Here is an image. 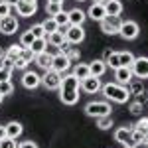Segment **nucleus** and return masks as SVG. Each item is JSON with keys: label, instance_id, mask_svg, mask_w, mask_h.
Returning a JSON list of instances; mask_svg holds the SVG:
<instances>
[{"label": "nucleus", "instance_id": "obj_7", "mask_svg": "<svg viewBox=\"0 0 148 148\" xmlns=\"http://www.w3.org/2000/svg\"><path fill=\"white\" fill-rule=\"evenodd\" d=\"M130 69H132V75H136L140 79H146L148 77V57H134Z\"/></svg>", "mask_w": 148, "mask_h": 148}, {"label": "nucleus", "instance_id": "obj_20", "mask_svg": "<svg viewBox=\"0 0 148 148\" xmlns=\"http://www.w3.org/2000/svg\"><path fill=\"white\" fill-rule=\"evenodd\" d=\"M46 40H47V44H51V46H56V47H61L67 40H65V34L63 32H53V34H47L46 36Z\"/></svg>", "mask_w": 148, "mask_h": 148}, {"label": "nucleus", "instance_id": "obj_10", "mask_svg": "<svg viewBox=\"0 0 148 148\" xmlns=\"http://www.w3.org/2000/svg\"><path fill=\"white\" fill-rule=\"evenodd\" d=\"M79 87H81L85 93H97V91L103 87V85H101V81H99V77L89 75V77H85V79L79 81Z\"/></svg>", "mask_w": 148, "mask_h": 148}, {"label": "nucleus", "instance_id": "obj_1", "mask_svg": "<svg viewBox=\"0 0 148 148\" xmlns=\"http://www.w3.org/2000/svg\"><path fill=\"white\" fill-rule=\"evenodd\" d=\"M79 79L73 75V73H69L65 77H61V85H59V99L63 105H75V103L79 101Z\"/></svg>", "mask_w": 148, "mask_h": 148}, {"label": "nucleus", "instance_id": "obj_42", "mask_svg": "<svg viewBox=\"0 0 148 148\" xmlns=\"http://www.w3.org/2000/svg\"><path fill=\"white\" fill-rule=\"evenodd\" d=\"M130 113L132 114H140L142 113V105H140V103H132V105H130Z\"/></svg>", "mask_w": 148, "mask_h": 148}, {"label": "nucleus", "instance_id": "obj_37", "mask_svg": "<svg viewBox=\"0 0 148 148\" xmlns=\"http://www.w3.org/2000/svg\"><path fill=\"white\" fill-rule=\"evenodd\" d=\"M10 4L8 2H4V0H0V18H4V16H10Z\"/></svg>", "mask_w": 148, "mask_h": 148}, {"label": "nucleus", "instance_id": "obj_30", "mask_svg": "<svg viewBox=\"0 0 148 148\" xmlns=\"http://www.w3.org/2000/svg\"><path fill=\"white\" fill-rule=\"evenodd\" d=\"M130 140L132 142H136V144H140V142H144V130H140V128H132L130 130Z\"/></svg>", "mask_w": 148, "mask_h": 148}, {"label": "nucleus", "instance_id": "obj_33", "mask_svg": "<svg viewBox=\"0 0 148 148\" xmlns=\"http://www.w3.org/2000/svg\"><path fill=\"white\" fill-rule=\"evenodd\" d=\"M12 91H14V87H12L10 81H0V93L6 97V95H12Z\"/></svg>", "mask_w": 148, "mask_h": 148}, {"label": "nucleus", "instance_id": "obj_15", "mask_svg": "<svg viewBox=\"0 0 148 148\" xmlns=\"http://www.w3.org/2000/svg\"><path fill=\"white\" fill-rule=\"evenodd\" d=\"M87 16L93 18V20H97V22H101L107 18V12H105V4H97V2H93L89 12H87Z\"/></svg>", "mask_w": 148, "mask_h": 148}, {"label": "nucleus", "instance_id": "obj_25", "mask_svg": "<svg viewBox=\"0 0 148 148\" xmlns=\"http://www.w3.org/2000/svg\"><path fill=\"white\" fill-rule=\"evenodd\" d=\"M22 51H24V47H22V46H16V44H14V46H10V47H8V51H6V59H10V61H16L18 57L22 56Z\"/></svg>", "mask_w": 148, "mask_h": 148}, {"label": "nucleus", "instance_id": "obj_9", "mask_svg": "<svg viewBox=\"0 0 148 148\" xmlns=\"http://www.w3.org/2000/svg\"><path fill=\"white\" fill-rule=\"evenodd\" d=\"M36 10H38V0H20L16 4V12L20 16H26V18L36 14Z\"/></svg>", "mask_w": 148, "mask_h": 148}, {"label": "nucleus", "instance_id": "obj_34", "mask_svg": "<svg viewBox=\"0 0 148 148\" xmlns=\"http://www.w3.org/2000/svg\"><path fill=\"white\" fill-rule=\"evenodd\" d=\"M30 32L34 34V38H46V36H47L42 24H36V26H32V30H30Z\"/></svg>", "mask_w": 148, "mask_h": 148}, {"label": "nucleus", "instance_id": "obj_40", "mask_svg": "<svg viewBox=\"0 0 148 148\" xmlns=\"http://www.w3.org/2000/svg\"><path fill=\"white\" fill-rule=\"evenodd\" d=\"M26 67H28V61H26L22 56H20L18 59H16V61H14V69H26Z\"/></svg>", "mask_w": 148, "mask_h": 148}, {"label": "nucleus", "instance_id": "obj_28", "mask_svg": "<svg viewBox=\"0 0 148 148\" xmlns=\"http://www.w3.org/2000/svg\"><path fill=\"white\" fill-rule=\"evenodd\" d=\"M97 126H99L101 130H109V128L113 126V119H111V114L99 116V119H97Z\"/></svg>", "mask_w": 148, "mask_h": 148}, {"label": "nucleus", "instance_id": "obj_18", "mask_svg": "<svg viewBox=\"0 0 148 148\" xmlns=\"http://www.w3.org/2000/svg\"><path fill=\"white\" fill-rule=\"evenodd\" d=\"M105 12H107V16H121L123 4L119 0H107L105 2Z\"/></svg>", "mask_w": 148, "mask_h": 148}, {"label": "nucleus", "instance_id": "obj_8", "mask_svg": "<svg viewBox=\"0 0 148 148\" xmlns=\"http://www.w3.org/2000/svg\"><path fill=\"white\" fill-rule=\"evenodd\" d=\"M65 40L69 44H81L85 40V30L81 26H71L69 24V28L65 30Z\"/></svg>", "mask_w": 148, "mask_h": 148}, {"label": "nucleus", "instance_id": "obj_36", "mask_svg": "<svg viewBox=\"0 0 148 148\" xmlns=\"http://www.w3.org/2000/svg\"><path fill=\"white\" fill-rule=\"evenodd\" d=\"M0 148H18V144H16V138L6 136L4 140H0Z\"/></svg>", "mask_w": 148, "mask_h": 148}, {"label": "nucleus", "instance_id": "obj_23", "mask_svg": "<svg viewBox=\"0 0 148 148\" xmlns=\"http://www.w3.org/2000/svg\"><path fill=\"white\" fill-rule=\"evenodd\" d=\"M73 75L77 77V79H85V77H89L91 73H89V63H77L75 67H73Z\"/></svg>", "mask_w": 148, "mask_h": 148}, {"label": "nucleus", "instance_id": "obj_5", "mask_svg": "<svg viewBox=\"0 0 148 148\" xmlns=\"http://www.w3.org/2000/svg\"><path fill=\"white\" fill-rule=\"evenodd\" d=\"M61 77H63V73H59V71H56V69H47L46 75L42 77V83H44L46 89H59Z\"/></svg>", "mask_w": 148, "mask_h": 148}, {"label": "nucleus", "instance_id": "obj_39", "mask_svg": "<svg viewBox=\"0 0 148 148\" xmlns=\"http://www.w3.org/2000/svg\"><path fill=\"white\" fill-rule=\"evenodd\" d=\"M22 57L26 59V61H28V63H30V61H34V59H36V53L32 51V49H30V47H24V51H22Z\"/></svg>", "mask_w": 148, "mask_h": 148}, {"label": "nucleus", "instance_id": "obj_35", "mask_svg": "<svg viewBox=\"0 0 148 148\" xmlns=\"http://www.w3.org/2000/svg\"><path fill=\"white\" fill-rule=\"evenodd\" d=\"M107 65H111L113 69H116V67H121V61H119V53H111L109 56V59H107Z\"/></svg>", "mask_w": 148, "mask_h": 148}, {"label": "nucleus", "instance_id": "obj_45", "mask_svg": "<svg viewBox=\"0 0 148 148\" xmlns=\"http://www.w3.org/2000/svg\"><path fill=\"white\" fill-rule=\"evenodd\" d=\"M111 53H113V51H111V49H105V53H103V57H105V59H103V61H105V63H107V59H109V56H111Z\"/></svg>", "mask_w": 148, "mask_h": 148}, {"label": "nucleus", "instance_id": "obj_38", "mask_svg": "<svg viewBox=\"0 0 148 148\" xmlns=\"http://www.w3.org/2000/svg\"><path fill=\"white\" fill-rule=\"evenodd\" d=\"M10 75H12V69L8 67H0V81H10Z\"/></svg>", "mask_w": 148, "mask_h": 148}, {"label": "nucleus", "instance_id": "obj_12", "mask_svg": "<svg viewBox=\"0 0 148 148\" xmlns=\"http://www.w3.org/2000/svg\"><path fill=\"white\" fill-rule=\"evenodd\" d=\"M69 65H71V59H69L65 53H57L53 56V61H51V69H56L59 73H63V71H67Z\"/></svg>", "mask_w": 148, "mask_h": 148}, {"label": "nucleus", "instance_id": "obj_41", "mask_svg": "<svg viewBox=\"0 0 148 148\" xmlns=\"http://www.w3.org/2000/svg\"><path fill=\"white\" fill-rule=\"evenodd\" d=\"M134 126H136V128H140V130H148V116H142V119H140Z\"/></svg>", "mask_w": 148, "mask_h": 148}, {"label": "nucleus", "instance_id": "obj_31", "mask_svg": "<svg viewBox=\"0 0 148 148\" xmlns=\"http://www.w3.org/2000/svg\"><path fill=\"white\" fill-rule=\"evenodd\" d=\"M42 26H44V30H46V34H53V32H57V26L56 24V20L53 18H47L46 22H42Z\"/></svg>", "mask_w": 148, "mask_h": 148}, {"label": "nucleus", "instance_id": "obj_6", "mask_svg": "<svg viewBox=\"0 0 148 148\" xmlns=\"http://www.w3.org/2000/svg\"><path fill=\"white\" fill-rule=\"evenodd\" d=\"M138 24L132 22V20H126V22L121 24V30H119V34H121V38L123 40H134V38H138Z\"/></svg>", "mask_w": 148, "mask_h": 148}, {"label": "nucleus", "instance_id": "obj_51", "mask_svg": "<svg viewBox=\"0 0 148 148\" xmlns=\"http://www.w3.org/2000/svg\"><path fill=\"white\" fill-rule=\"evenodd\" d=\"M79 2H83V0H79Z\"/></svg>", "mask_w": 148, "mask_h": 148}, {"label": "nucleus", "instance_id": "obj_47", "mask_svg": "<svg viewBox=\"0 0 148 148\" xmlns=\"http://www.w3.org/2000/svg\"><path fill=\"white\" fill-rule=\"evenodd\" d=\"M4 57H6V51H4V49H2V47H0V61H2V59H4Z\"/></svg>", "mask_w": 148, "mask_h": 148}, {"label": "nucleus", "instance_id": "obj_11", "mask_svg": "<svg viewBox=\"0 0 148 148\" xmlns=\"http://www.w3.org/2000/svg\"><path fill=\"white\" fill-rule=\"evenodd\" d=\"M16 30H18V20L14 18V16H4V18H0V32L6 36L10 34H16Z\"/></svg>", "mask_w": 148, "mask_h": 148}, {"label": "nucleus", "instance_id": "obj_50", "mask_svg": "<svg viewBox=\"0 0 148 148\" xmlns=\"http://www.w3.org/2000/svg\"><path fill=\"white\" fill-rule=\"evenodd\" d=\"M2 99H4V95H2V93H0V103H2Z\"/></svg>", "mask_w": 148, "mask_h": 148}, {"label": "nucleus", "instance_id": "obj_29", "mask_svg": "<svg viewBox=\"0 0 148 148\" xmlns=\"http://www.w3.org/2000/svg\"><path fill=\"white\" fill-rule=\"evenodd\" d=\"M34 40H36L34 34H32V32L28 30V32H24L22 38H20V46H22V47H30L32 44H34Z\"/></svg>", "mask_w": 148, "mask_h": 148}, {"label": "nucleus", "instance_id": "obj_14", "mask_svg": "<svg viewBox=\"0 0 148 148\" xmlns=\"http://www.w3.org/2000/svg\"><path fill=\"white\" fill-rule=\"evenodd\" d=\"M114 79L119 85H126L132 79V69L130 67H116L114 69Z\"/></svg>", "mask_w": 148, "mask_h": 148}, {"label": "nucleus", "instance_id": "obj_32", "mask_svg": "<svg viewBox=\"0 0 148 148\" xmlns=\"http://www.w3.org/2000/svg\"><path fill=\"white\" fill-rule=\"evenodd\" d=\"M61 10H63V8H61V4H53V2H47V6H46V12L49 14V16H56V14H59Z\"/></svg>", "mask_w": 148, "mask_h": 148}, {"label": "nucleus", "instance_id": "obj_49", "mask_svg": "<svg viewBox=\"0 0 148 148\" xmlns=\"http://www.w3.org/2000/svg\"><path fill=\"white\" fill-rule=\"evenodd\" d=\"M93 2H97V4H105L107 0H93Z\"/></svg>", "mask_w": 148, "mask_h": 148}, {"label": "nucleus", "instance_id": "obj_22", "mask_svg": "<svg viewBox=\"0 0 148 148\" xmlns=\"http://www.w3.org/2000/svg\"><path fill=\"white\" fill-rule=\"evenodd\" d=\"M22 130H24L22 125H20V123H16V121H12V123L6 125V134H8L10 138H18L20 134H22Z\"/></svg>", "mask_w": 148, "mask_h": 148}, {"label": "nucleus", "instance_id": "obj_16", "mask_svg": "<svg viewBox=\"0 0 148 148\" xmlns=\"http://www.w3.org/2000/svg\"><path fill=\"white\" fill-rule=\"evenodd\" d=\"M34 61H36V65H38V67H42L44 71H47V69H51V61H53V56H51V53H47V49H46V51L38 53Z\"/></svg>", "mask_w": 148, "mask_h": 148}, {"label": "nucleus", "instance_id": "obj_3", "mask_svg": "<svg viewBox=\"0 0 148 148\" xmlns=\"http://www.w3.org/2000/svg\"><path fill=\"white\" fill-rule=\"evenodd\" d=\"M85 114L87 116H105V114H111V105L107 101H91L85 105Z\"/></svg>", "mask_w": 148, "mask_h": 148}, {"label": "nucleus", "instance_id": "obj_13", "mask_svg": "<svg viewBox=\"0 0 148 148\" xmlns=\"http://www.w3.org/2000/svg\"><path fill=\"white\" fill-rule=\"evenodd\" d=\"M40 83H42V77H40L38 73H34V71H26V73H24L22 85L26 87V89H36Z\"/></svg>", "mask_w": 148, "mask_h": 148}, {"label": "nucleus", "instance_id": "obj_44", "mask_svg": "<svg viewBox=\"0 0 148 148\" xmlns=\"http://www.w3.org/2000/svg\"><path fill=\"white\" fill-rule=\"evenodd\" d=\"M6 136H8L6 134V126H0V140H4Z\"/></svg>", "mask_w": 148, "mask_h": 148}, {"label": "nucleus", "instance_id": "obj_46", "mask_svg": "<svg viewBox=\"0 0 148 148\" xmlns=\"http://www.w3.org/2000/svg\"><path fill=\"white\" fill-rule=\"evenodd\" d=\"M4 2H8V4H10V6H16V4H18V2H20V0H4Z\"/></svg>", "mask_w": 148, "mask_h": 148}, {"label": "nucleus", "instance_id": "obj_4", "mask_svg": "<svg viewBox=\"0 0 148 148\" xmlns=\"http://www.w3.org/2000/svg\"><path fill=\"white\" fill-rule=\"evenodd\" d=\"M121 16H107L105 20H101V32L107 36H114L119 34V30H121Z\"/></svg>", "mask_w": 148, "mask_h": 148}, {"label": "nucleus", "instance_id": "obj_19", "mask_svg": "<svg viewBox=\"0 0 148 148\" xmlns=\"http://www.w3.org/2000/svg\"><path fill=\"white\" fill-rule=\"evenodd\" d=\"M105 71H107V63H105L103 59H95V61L89 63V73L95 75V77H101Z\"/></svg>", "mask_w": 148, "mask_h": 148}, {"label": "nucleus", "instance_id": "obj_27", "mask_svg": "<svg viewBox=\"0 0 148 148\" xmlns=\"http://www.w3.org/2000/svg\"><path fill=\"white\" fill-rule=\"evenodd\" d=\"M51 18H53V20H56V24L57 26H61V28H67L69 26V14L67 12H59V14H56V16H51Z\"/></svg>", "mask_w": 148, "mask_h": 148}, {"label": "nucleus", "instance_id": "obj_21", "mask_svg": "<svg viewBox=\"0 0 148 148\" xmlns=\"http://www.w3.org/2000/svg\"><path fill=\"white\" fill-rule=\"evenodd\" d=\"M130 126H121V128H116L114 130V140L116 142H121V144H125L126 140H130Z\"/></svg>", "mask_w": 148, "mask_h": 148}, {"label": "nucleus", "instance_id": "obj_43", "mask_svg": "<svg viewBox=\"0 0 148 148\" xmlns=\"http://www.w3.org/2000/svg\"><path fill=\"white\" fill-rule=\"evenodd\" d=\"M18 148H38V144H36V142H32V140H24V142H20V144H18Z\"/></svg>", "mask_w": 148, "mask_h": 148}, {"label": "nucleus", "instance_id": "obj_17", "mask_svg": "<svg viewBox=\"0 0 148 148\" xmlns=\"http://www.w3.org/2000/svg\"><path fill=\"white\" fill-rule=\"evenodd\" d=\"M69 24L71 26H81V24L85 22V18H87V14L83 10H79V8H73V10H69Z\"/></svg>", "mask_w": 148, "mask_h": 148}, {"label": "nucleus", "instance_id": "obj_48", "mask_svg": "<svg viewBox=\"0 0 148 148\" xmlns=\"http://www.w3.org/2000/svg\"><path fill=\"white\" fill-rule=\"evenodd\" d=\"M49 2H53V4H61L63 0H49Z\"/></svg>", "mask_w": 148, "mask_h": 148}, {"label": "nucleus", "instance_id": "obj_2", "mask_svg": "<svg viewBox=\"0 0 148 148\" xmlns=\"http://www.w3.org/2000/svg\"><path fill=\"white\" fill-rule=\"evenodd\" d=\"M103 95L109 99V101L113 103H126L128 101V97H130V93L126 91V87L123 85H119V83H107V85H103Z\"/></svg>", "mask_w": 148, "mask_h": 148}, {"label": "nucleus", "instance_id": "obj_26", "mask_svg": "<svg viewBox=\"0 0 148 148\" xmlns=\"http://www.w3.org/2000/svg\"><path fill=\"white\" fill-rule=\"evenodd\" d=\"M119 61H121V67H130L132 61H134V56L130 51H121L119 53Z\"/></svg>", "mask_w": 148, "mask_h": 148}, {"label": "nucleus", "instance_id": "obj_24", "mask_svg": "<svg viewBox=\"0 0 148 148\" xmlns=\"http://www.w3.org/2000/svg\"><path fill=\"white\" fill-rule=\"evenodd\" d=\"M46 46H47V40H46V38H36V40H34V44L30 46V49H32L36 56H38V53L46 51Z\"/></svg>", "mask_w": 148, "mask_h": 148}]
</instances>
